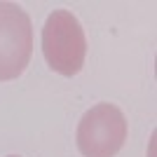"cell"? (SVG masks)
<instances>
[{
    "instance_id": "cell-1",
    "label": "cell",
    "mask_w": 157,
    "mask_h": 157,
    "mask_svg": "<svg viewBox=\"0 0 157 157\" xmlns=\"http://www.w3.org/2000/svg\"><path fill=\"white\" fill-rule=\"evenodd\" d=\"M42 54L52 71L73 78L82 71L87 56L85 28L68 10H54L42 28Z\"/></svg>"
},
{
    "instance_id": "cell-2",
    "label": "cell",
    "mask_w": 157,
    "mask_h": 157,
    "mask_svg": "<svg viewBox=\"0 0 157 157\" xmlns=\"http://www.w3.org/2000/svg\"><path fill=\"white\" fill-rule=\"evenodd\" d=\"M75 141L85 157H115L127 141L124 113L113 103L89 108L78 124Z\"/></svg>"
},
{
    "instance_id": "cell-3",
    "label": "cell",
    "mask_w": 157,
    "mask_h": 157,
    "mask_svg": "<svg viewBox=\"0 0 157 157\" xmlns=\"http://www.w3.org/2000/svg\"><path fill=\"white\" fill-rule=\"evenodd\" d=\"M33 54V26L19 5L0 2V80H17Z\"/></svg>"
},
{
    "instance_id": "cell-4",
    "label": "cell",
    "mask_w": 157,
    "mask_h": 157,
    "mask_svg": "<svg viewBox=\"0 0 157 157\" xmlns=\"http://www.w3.org/2000/svg\"><path fill=\"white\" fill-rule=\"evenodd\" d=\"M10 157H17V155H10Z\"/></svg>"
}]
</instances>
